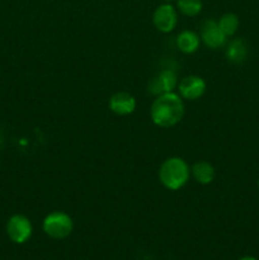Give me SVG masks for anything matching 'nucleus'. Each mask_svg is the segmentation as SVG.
Segmentation results:
<instances>
[{
	"label": "nucleus",
	"mask_w": 259,
	"mask_h": 260,
	"mask_svg": "<svg viewBox=\"0 0 259 260\" xmlns=\"http://www.w3.org/2000/svg\"><path fill=\"white\" fill-rule=\"evenodd\" d=\"M201 40L207 46L208 48H220L226 43V37L222 30L218 27L217 22L212 19H208L203 23L202 30H201Z\"/></svg>",
	"instance_id": "nucleus-8"
},
{
	"label": "nucleus",
	"mask_w": 259,
	"mask_h": 260,
	"mask_svg": "<svg viewBox=\"0 0 259 260\" xmlns=\"http://www.w3.org/2000/svg\"><path fill=\"white\" fill-rule=\"evenodd\" d=\"M217 24L226 37H231L239 28V18L234 13H226L217 20Z\"/></svg>",
	"instance_id": "nucleus-13"
},
{
	"label": "nucleus",
	"mask_w": 259,
	"mask_h": 260,
	"mask_svg": "<svg viewBox=\"0 0 259 260\" xmlns=\"http://www.w3.org/2000/svg\"><path fill=\"white\" fill-rule=\"evenodd\" d=\"M226 57L233 63H241L248 57V46L241 38H235L226 48Z\"/></svg>",
	"instance_id": "nucleus-11"
},
{
	"label": "nucleus",
	"mask_w": 259,
	"mask_h": 260,
	"mask_svg": "<svg viewBox=\"0 0 259 260\" xmlns=\"http://www.w3.org/2000/svg\"><path fill=\"white\" fill-rule=\"evenodd\" d=\"M178 91L183 99L188 101H196L201 98L206 91V83L201 76L189 75L185 76L178 84Z\"/></svg>",
	"instance_id": "nucleus-6"
},
{
	"label": "nucleus",
	"mask_w": 259,
	"mask_h": 260,
	"mask_svg": "<svg viewBox=\"0 0 259 260\" xmlns=\"http://www.w3.org/2000/svg\"><path fill=\"white\" fill-rule=\"evenodd\" d=\"M3 141H4V137H3V134H2V131H0V146H2Z\"/></svg>",
	"instance_id": "nucleus-16"
},
{
	"label": "nucleus",
	"mask_w": 259,
	"mask_h": 260,
	"mask_svg": "<svg viewBox=\"0 0 259 260\" xmlns=\"http://www.w3.org/2000/svg\"><path fill=\"white\" fill-rule=\"evenodd\" d=\"M184 116V103L179 94L170 93L157 95L152 102L150 117L154 124L161 128H170L182 121Z\"/></svg>",
	"instance_id": "nucleus-1"
},
{
	"label": "nucleus",
	"mask_w": 259,
	"mask_h": 260,
	"mask_svg": "<svg viewBox=\"0 0 259 260\" xmlns=\"http://www.w3.org/2000/svg\"><path fill=\"white\" fill-rule=\"evenodd\" d=\"M177 84L178 80L174 71L170 69H165L151 79L149 84V91L156 96L161 95V94L170 93L174 90Z\"/></svg>",
	"instance_id": "nucleus-7"
},
{
	"label": "nucleus",
	"mask_w": 259,
	"mask_h": 260,
	"mask_svg": "<svg viewBox=\"0 0 259 260\" xmlns=\"http://www.w3.org/2000/svg\"><path fill=\"white\" fill-rule=\"evenodd\" d=\"M239 260H258V259L254 258V256H243V258H240Z\"/></svg>",
	"instance_id": "nucleus-15"
},
{
	"label": "nucleus",
	"mask_w": 259,
	"mask_h": 260,
	"mask_svg": "<svg viewBox=\"0 0 259 260\" xmlns=\"http://www.w3.org/2000/svg\"><path fill=\"white\" fill-rule=\"evenodd\" d=\"M201 0H177V10L185 17H196L202 10Z\"/></svg>",
	"instance_id": "nucleus-14"
},
{
	"label": "nucleus",
	"mask_w": 259,
	"mask_h": 260,
	"mask_svg": "<svg viewBox=\"0 0 259 260\" xmlns=\"http://www.w3.org/2000/svg\"><path fill=\"white\" fill-rule=\"evenodd\" d=\"M190 169L180 157H169L159 169L160 183L169 190H178L189 180Z\"/></svg>",
	"instance_id": "nucleus-2"
},
{
	"label": "nucleus",
	"mask_w": 259,
	"mask_h": 260,
	"mask_svg": "<svg viewBox=\"0 0 259 260\" xmlns=\"http://www.w3.org/2000/svg\"><path fill=\"white\" fill-rule=\"evenodd\" d=\"M152 22H154L155 28L163 33H170L174 30L178 23V12L172 4L159 5L155 9L154 15H152Z\"/></svg>",
	"instance_id": "nucleus-5"
},
{
	"label": "nucleus",
	"mask_w": 259,
	"mask_h": 260,
	"mask_svg": "<svg viewBox=\"0 0 259 260\" xmlns=\"http://www.w3.org/2000/svg\"><path fill=\"white\" fill-rule=\"evenodd\" d=\"M33 228L29 218L24 215H14L8 220L7 234L8 238L15 244H24L32 236Z\"/></svg>",
	"instance_id": "nucleus-4"
},
{
	"label": "nucleus",
	"mask_w": 259,
	"mask_h": 260,
	"mask_svg": "<svg viewBox=\"0 0 259 260\" xmlns=\"http://www.w3.org/2000/svg\"><path fill=\"white\" fill-rule=\"evenodd\" d=\"M164 2H172V0H164Z\"/></svg>",
	"instance_id": "nucleus-17"
},
{
	"label": "nucleus",
	"mask_w": 259,
	"mask_h": 260,
	"mask_svg": "<svg viewBox=\"0 0 259 260\" xmlns=\"http://www.w3.org/2000/svg\"><path fill=\"white\" fill-rule=\"evenodd\" d=\"M190 173H192L196 182L203 185L210 184L213 180V178H215V169H213L212 165L207 161L195 162Z\"/></svg>",
	"instance_id": "nucleus-12"
},
{
	"label": "nucleus",
	"mask_w": 259,
	"mask_h": 260,
	"mask_svg": "<svg viewBox=\"0 0 259 260\" xmlns=\"http://www.w3.org/2000/svg\"><path fill=\"white\" fill-rule=\"evenodd\" d=\"M258 188H259V179H258Z\"/></svg>",
	"instance_id": "nucleus-18"
},
{
	"label": "nucleus",
	"mask_w": 259,
	"mask_h": 260,
	"mask_svg": "<svg viewBox=\"0 0 259 260\" xmlns=\"http://www.w3.org/2000/svg\"><path fill=\"white\" fill-rule=\"evenodd\" d=\"M201 38L192 30H183L177 37V47L183 53H193L198 50Z\"/></svg>",
	"instance_id": "nucleus-10"
},
{
	"label": "nucleus",
	"mask_w": 259,
	"mask_h": 260,
	"mask_svg": "<svg viewBox=\"0 0 259 260\" xmlns=\"http://www.w3.org/2000/svg\"><path fill=\"white\" fill-rule=\"evenodd\" d=\"M42 229L45 234L56 240L66 239L74 229V222L70 216L61 211H55L45 217L42 223Z\"/></svg>",
	"instance_id": "nucleus-3"
},
{
	"label": "nucleus",
	"mask_w": 259,
	"mask_h": 260,
	"mask_svg": "<svg viewBox=\"0 0 259 260\" xmlns=\"http://www.w3.org/2000/svg\"><path fill=\"white\" fill-rule=\"evenodd\" d=\"M109 109L118 116H128L136 109V99L132 94L118 91L109 99Z\"/></svg>",
	"instance_id": "nucleus-9"
}]
</instances>
